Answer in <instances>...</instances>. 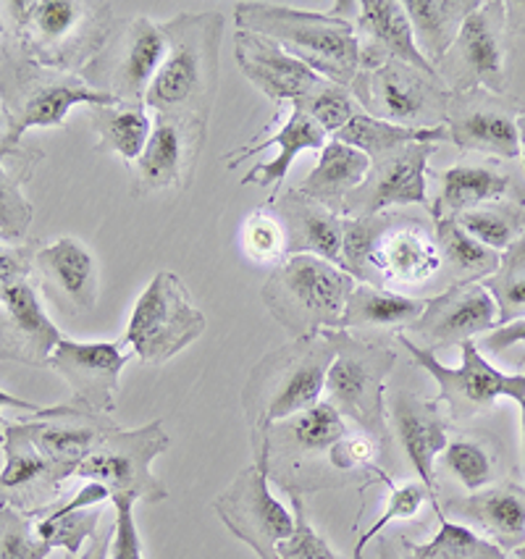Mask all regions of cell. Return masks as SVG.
Listing matches in <instances>:
<instances>
[{"label": "cell", "mask_w": 525, "mask_h": 559, "mask_svg": "<svg viewBox=\"0 0 525 559\" xmlns=\"http://www.w3.org/2000/svg\"><path fill=\"white\" fill-rule=\"evenodd\" d=\"M119 16L103 0H11L0 3V32L48 69L82 74L114 35Z\"/></svg>", "instance_id": "6da1fadb"}, {"label": "cell", "mask_w": 525, "mask_h": 559, "mask_svg": "<svg viewBox=\"0 0 525 559\" xmlns=\"http://www.w3.org/2000/svg\"><path fill=\"white\" fill-rule=\"evenodd\" d=\"M168 50L145 95L153 114L211 123L222 84L224 16L218 11H184L164 22Z\"/></svg>", "instance_id": "7a4b0ae2"}, {"label": "cell", "mask_w": 525, "mask_h": 559, "mask_svg": "<svg viewBox=\"0 0 525 559\" xmlns=\"http://www.w3.org/2000/svg\"><path fill=\"white\" fill-rule=\"evenodd\" d=\"M334 355V331H321L297 336L255 362L242 389L250 450L261 444L265 431L278 420L319 405Z\"/></svg>", "instance_id": "3957f363"}, {"label": "cell", "mask_w": 525, "mask_h": 559, "mask_svg": "<svg viewBox=\"0 0 525 559\" xmlns=\"http://www.w3.org/2000/svg\"><path fill=\"white\" fill-rule=\"evenodd\" d=\"M235 24L282 45L305 67L342 87H349L360 71L358 32L353 16H345V0L334 3L329 14L244 0L235 3Z\"/></svg>", "instance_id": "277c9868"}, {"label": "cell", "mask_w": 525, "mask_h": 559, "mask_svg": "<svg viewBox=\"0 0 525 559\" xmlns=\"http://www.w3.org/2000/svg\"><path fill=\"white\" fill-rule=\"evenodd\" d=\"M347 420L332 402L321 400L305 413L278 420L252 450V465L261 467L287 497H308L353 486L336 471V444L347 437Z\"/></svg>", "instance_id": "5b68a950"}, {"label": "cell", "mask_w": 525, "mask_h": 559, "mask_svg": "<svg viewBox=\"0 0 525 559\" xmlns=\"http://www.w3.org/2000/svg\"><path fill=\"white\" fill-rule=\"evenodd\" d=\"M355 278L339 265L315 255H289L274 265L261 300L291 340L342 329Z\"/></svg>", "instance_id": "8992f818"}, {"label": "cell", "mask_w": 525, "mask_h": 559, "mask_svg": "<svg viewBox=\"0 0 525 559\" xmlns=\"http://www.w3.org/2000/svg\"><path fill=\"white\" fill-rule=\"evenodd\" d=\"M0 95L19 142L29 129H61L69 110L76 106H116L111 97L95 93L80 74L32 61L3 32H0Z\"/></svg>", "instance_id": "52a82bcc"}, {"label": "cell", "mask_w": 525, "mask_h": 559, "mask_svg": "<svg viewBox=\"0 0 525 559\" xmlns=\"http://www.w3.org/2000/svg\"><path fill=\"white\" fill-rule=\"evenodd\" d=\"M336 355L326 373V402L353 420L379 447L389 441L386 381L397 366V353L384 344L366 342L345 329L334 331Z\"/></svg>", "instance_id": "ba28073f"}, {"label": "cell", "mask_w": 525, "mask_h": 559, "mask_svg": "<svg viewBox=\"0 0 525 559\" xmlns=\"http://www.w3.org/2000/svg\"><path fill=\"white\" fill-rule=\"evenodd\" d=\"M205 313L192 302L190 289L171 271L147 282L129 316L124 344L147 366H164L205 334Z\"/></svg>", "instance_id": "9c48e42d"}, {"label": "cell", "mask_w": 525, "mask_h": 559, "mask_svg": "<svg viewBox=\"0 0 525 559\" xmlns=\"http://www.w3.org/2000/svg\"><path fill=\"white\" fill-rule=\"evenodd\" d=\"M166 50L164 22H153L151 16L119 19L114 35L80 76L95 93L111 97L116 106H145Z\"/></svg>", "instance_id": "30bf717a"}, {"label": "cell", "mask_w": 525, "mask_h": 559, "mask_svg": "<svg viewBox=\"0 0 525 559\" xmlns=\"http://www.w3.org/2000/svg\"><path fill=\"white\" fill-rule=\"evenodd\" d=\"M399 347L407 349L413 362L423 368L437 381L439 405L446 407V418L452 424L473 420L491 409L499 400H523L525 396V373H504L486 360L476 342L460 344L463 362L460 368H450L439 360L437 353L420 347L407 334H397Z\"/></svg>", "instance_id": "8fae6325"}, {"label": "cell", "mask_w": 525, "mask_h": 559, "mask_svg": "<svg viewBox=\"0 0 525 559\" xmlns=\"http://www.w3.org/2000/svg\"><path fill=\"white\" fill-rule=\"evenodd\" d=\"M349 93L362 114L410 129L444 127L452 95L439 74H426L402 61L358 71Z\"/></svg>", "instance_id": "7c38bea8"}, {"label": "cell", "mask_w": 525, "mask_h": 559, "mask_svg": "<svg viewBox=\"0 0 525 559\" xmlns=\"http://www.w3.org/2000/svg\"><path fill=\"white\" fill-rule=\"evenodd\" d=\"M171 447L164 420H151L140 428H116L84 463L76 467L82 480L103 484L114 497L158 504L168 499L166 484L153 473V463Z\"/></svg>", "instance_id": "4fadbf2b"}, {"label": "cell", "mask_w": 525, "mask_h": 559, "mask_svg": "<svg viewBox=\"0 0 525 559\" xmlns=\"http://www.w3.org/2000/svg\"><path fill=\"white\" fill-rule=\"evenodd\" d=\"M510 35L502 0L481 3L465 19L457 40L437 63L439 80L450 93L489 90L504 95L510 82Z\"/></svg>", "instance_id": "5bb4252c"}, {"label": "cell", "mask_w": 525, "mask_h": 559, "mask_svg": "<svg viewBox=\"0 0 525 559\" xmlns=\"http://www.w3.org/2000/svg\"><path fill=\"white\" fill-rule=\"evenodd\" d=\"M213 510L231 536L248 544L258 559H278V544L295 531V512L274 497L269 476L255 465L237 473L213 499Z\"/></svg>", "instance_id": "9a60e30c"}, {"label": "cell", "mask_w": 525, "mask_h": 559, "mask_svg": "<svg viewBox=\"0 0 525 559\" xmlns=\"http://www.w3.org/2000/svg\"><path fill=\"white\" fill-rule=\"evenodd\" d=\"M14 424L48 460L63 484L76 476V467L111 437L116 428H121L114 415L95 413L74 400L56 407H40L29 418L14 420Z\"/></svg>", "instance_id": "2e32d148"}, {"label": "cell", "mask_w": 525, "mask_h": 559, "mask_svg": "<svg viewBox=\"0 0 525 559\" xmlns=\"http://www.w3.org/2000/svg\"><path fill=\"white\" fill-rule=\"evenodd\" d=\"M437 153L433 142H410L397 151L371 160V171L342 205L345 218H368L389 213L399 205H423L429 200V160Z\"/></svg>", "instance_id": "e0dca14e"}, {"label": "cell", "mask_w": 525, "mask_h": 559, "mask_svg": "<svg viewBox=\"0 0 525 559\" xmlns=\"http://www.w3.org/2000/svg\"><path fill=\"white\" fill-rule=\"evenodd\" d=\"M205 140L207 123L155 114L151 140L134 164V198H147V194L166 190L184 192L198 171Z\"/></svg>", "instance_id": "ac0fdd59"}, {"label": "cell", "mask_w": 525, "mask_h": 559, "mask_svg": "<svg viewBox=\"0 0 525 559\" xmlns=\"http://www.w3.org/2000/svg\"><path fill=\"white\" fill-rule=\"evenodd\" d=\"M521 103L489 90L452 93L446 106V142L468 153H484L491 158H521V134H517Z\"/></svg>", "instance_id": "d6986e66"}, {"label": "cell", "mask_w": 525, "mask_h": 559, "mask_svg": "<svg viewBox=\"0 0 525 559\" xmlns=\"http://www.w3.org/2000/svg\"><path fill=\"white\" fill-rule=\"evenodd\" d=\"M132 357V353H124V342H76L63 336L50 355L48 368L69 383L74 394L71 400L95 413L114 415L121 370Z\"/></svg>", "instance_id": "ffe728a7"}, {"label": "cell", "mask_w": 525, "mask_h": 559, "mask_svg": "<svg viewBox=\"0 0 525 559\" xmlns=\"http://www.w3.org/2000/svg\"><path fill=\"white\" fill-rule=\"evenodd\" d=\"M497 302L484 282H455L442 295L426 300L423 316L413 323L410 331L423 340L420 347L437 353L489 334L497 329Z\"/></svg>", "instance_id": "44dd1931"}, {"label": "cell", "mask_w": 525, "mask_h": 559, "mask_svg": "<svg viewBox=\"0 0 525 559\" xmlns=\"http://www.w3.org/2000/svg\"><path fill=\"white\" fill-rule=\"evenodd\" d=\"M35 276L58 313L82 318L100 297V265L90 247L74 237L43 242L35 255Z\"/></svg>", "instance_id": "7402d4cb"}, {"label": "cell", "mask_w": 525, "mask_h": 559, "mask_svg": "<svg viewBox=\"0 0 525 559\" xmlns=\"http://www.w3.org/2000/svg\"><path fill=\"white\" fill-rule=\"evenodd\" d=\"M61 340V329L45 313L40 292L32 278L5 289L0 300V362L48 368Z\"/></svg>", "instance_id": "603a6c76"}, {"label": "cell", "mask_w": 525, "mask_h": 559, "mask_svg": "<svg viewBox=\"0 0 525 559\" xmlns=\"http://www.w3.org/2000/svg\"><path fill=\"white\" fill-rule=\"evenodd\" d=\"M442 265L444 258L433 231L420 226L418 221H407L394 213L392 224L379 239L371 263H368L366 284H373V287H386V284L420 287V284L437 278Z\"/></svg>", "instance_id": "cb8c5ba5"}, {"label": "cell", "mask_w": 525, "mask_h": 559, "mask_svg": "<svg viewBox=\"0 0 525 559\" xmlns=\"http://www.w3.org/2000/svg\"><path fill=\"white\" fill-rule=\"evenodd\" d=\"M450 424L452 420L442 413V405L437 400L407 392V389H399L392 396V431L405 457L410 460L413 471L418 473L420 484L429 489L433 510L439 507L437 460L450 444Z\"/></svg>", "instance_id": "d4e9b609"}, {"label": "cell", "mask_w": 525, "mask_h": 559, "mask_svg": "<svg viewBox=\"0 0 525 559\" xmlns=\"http://www.w3.org/2000/svg\"><path fill=\"white\" fill-rule=\"evenodd\" d=\"M5 463L0 471V504L24 512L32 520L53 507L61 493L63 480L50 467L48 460L35 450V444L19 431L14 420L3 424Z\"/></svg>", "instance_id": "484cf974"}, {"label": "cell", "mask_w": 525, "mask_h": 559, "mask_svg": "<svg viewBox=\"0 0 525 559\" xmlns=\"http://www.w3.org/2000/svg\"><path fill=\"white\" fill-rule=\"evenodd\" d=\"M355 11L358 14L353 16V24L360 43V71L379 69L386 61H402L426 74H437L415 45L402 0H355Z\"/></svg>", "instance_id": "4316f807"}, {"label": "cell", "mask_w": 525, "mask_h": 559, "mask_svg": "<svg viewBox=\"0 0 525 559\" xmlns=\"http://www.w3.org/2000/svg\"><path fill=\"white\" fill-rule=\"evenodd\" d=\"M235 58L252 87L269 97L276 108H282L284 103L291 106L302 100L308 90L321 80L313 69L289 56L282 45L255 32H235Z\"/></svg>", "instance_id": "83f0119b"}, {"label": "cell", "mask_w": 525, "mask_h": 559, "mask_svg": "<svg viewBox=\"0 0 525 559\" xmlns=\"http://www.w3.org/2000/svg\"><path fill=\"white\" fill-rule=\"evenodd\" d=\"M269 207L276 213L287 231L289 255H315L342 269V237H345V218L329 211L326 205L305 198L300 190L278 192L269 200Z\"/></svg>", "instance_id": "f1b7e54d"}, {"label": "cell", "mask_w": 525, "mask_h": 559, "mask_svg": "<svg viewBox=\"0 0 525 559\" xmlns=\"http://www.w3.org/2000/svg\"><path fill=\"white\" fill-rule=\"evenodd\" d=\"M329 142V136L315 127L308 116L302 114L297 106H289V116L284 119L282 129L274 136L261 142H250V145L237 147V151L226 153V168H237L242 160L252 158V155H261L263 151H271L276 147V158L263 160V164H255L244 174L242 185H258V187H274V194L269 200H274L278 192H282V185L289 177V168L295 164V158L305 151H323V145Z\"/></svg>", "instance_id": "f546056e"}, {"label": "cell", "mask_w": 525, "mask_h": 559, "mask_svg": "<svg viewBox=\"0 0 525 559\" xmlns=\"http://www.w3.org/2000/svg\"><path fill=\"white\" fill-rule=\"evenodd\" d=\"M446 510L457 523L481 533L502 551H515L525 544V486L502 484L481 489L470 497L452 499Z\"/></svg>", "instance_id": "4dcf8cb0"}, {"label": "cell", "mask_w": 525, "mask_h": 559, "mask_svg": "<svg viewBox=\"0 0 525 559\" xmlns=\"http://www.w3.org/2000/svg\"><path fill=\"white\" fill-rule=\"evenodd\" d=\"M437 177V198L431 203V221L457 218L476 207L499 205V203H521L512 200L517 185L510 174L499 171L491 164H457L446 171L431 174Z\"/></svg>", "instance_id": "1f68e13d"}, {"label": "cell", "mask_w": 525, "mask_h": 559, "mask_svg": "<svg viewBox=\"0 0 525 559\" xmlns=\"http://www.w3.org/2000/svg\"><path fill=\"white\" fill-rule=\"evenodd\" d=\"M371 171V158L355 147L342 145L339 140H329L319 155V164L305 177L300 192L315 203L326 205L329 211L339 213L345 200L366 181Z\"/></svg>", "instance_id": "d6a6232c"}, {"label": "cell", "mask_w": 525, "mask_h": 559, "mask_svg": "<svg viewBox=\"0 0 525 559\" xmlns=\"http://www.w3.org/2000/svg\"><path fill=\"white\" fill-rule=\"evenodd\" d=\"M481 5V0H407L413 37L426 61L437 69L452 43L457 40L465 19Z\"/></svg>", "instance_id": "836d02e7"}, {"label": "cell", "mask_w": 525, "mask_h": 559, "mask_svg": "<svg viewBox=\"0 0 525 559\" xmlns=\"http://www.w3.org/2000/svg\"><path fill=\"white\" fill-rule=\"evenodd\" d=\"M87 110L97 140L95 151L116 155L127 166L138 164L153 132L151 110L145 106H93Z\"/></svg>", "instance_id": "e575fe53"}, {"label": "cell", "mask_w": 525, "mask_h": 559, "mask_svg": "<svg viewBox=\"0 0 525 559\" xmlns=\"http://www.w3.org/2000/svg\"><path fill=\"white\" fill-rule=\"evenodd\" d=\"M426 310V300L399 295V292L373 287V284H355L349 295L342 329H410Z\"/></svg>", "instance_id": "d590c367"}, {"label": "cell", "mask_w": 525, "mask_h": 559, "mask_svg": "<svg viewBox=\"0 0 525 559\" xmlns=\"http://www.w3.org/2000/svg\"><path fill=\"white\" fill-rule=\"evenodd\" d=\"M334 140H339L342 145L355 147V151H360L362 155H368V158L375 160L381 158V155L397 151V147L410 145V142H433V145H439V142L446 140V129L444 127H437V129L399 127V123L373 119V116L362 114L360 110V114L355 116V119L349 121L347 127L334 136Z\"/></svg>", "instance_id": "8d00e7d4"}, {"label": "cell", "mask_w": 525, "mask_h": 559, "mask_svg": "<svg viewBox=\"0 0 525 559\" xmlns=\"http://www.w3.org/2000/svg\"><path fill=\"white\" fill-rule=\"evenodd\" d=\"M43 160L40 151H22L16 155V166L9 168L5 160L0 164V239L3 242H22L27 237L35 207L24 194V181Z\"/></svg>", "instance_id": "74e56055"}, {"label": "cell", "mask_w": 525, "mask_h": 559, "mask_svg": "<svg viewBox=\"0 0 525 559\" xmlns=\"http://www.w3.org/2000/svg\"><path fill=\"white\" fill-rule=\"evenodd\" d=\"M433 237H437L442 258L455 271V282H486L499 269V252L473 239L457 218L433 221Z\"/></svg>", "instance_id": "f35d334b"}, {"label": "cell", "mask_w": 525, "mask_h": 559, "mask_svg": "<svg viewBox=\"0 0 525 559\" xmlns=\"http://www.w3.org/2000/svg\"><path fill=\"white\" fill-rule=\"evenodd\" d=\"M433 512L439 518V531L433 533L429 542L415 544L410 538H405L413 559H508V555L497 544H491L489 538H484L481 533L446 518L442 504Z\"/></svg>", "instance_id": "ab89813d"}, {"label": "cell", "mask_w": 525, "mask_h": 559, "mask_svg": "<svg viewBox=\"0 0 525 559\" xmlns=\"http://www.w3.org/2000/svg\"><path fill=\"white\" fill-rule=\"evenodd\" d=\"M484 287L497 302V326L525 318V234L502 252L499 269L486 278Z\"/></svg>", "instance_id": "60d3db41"}, {"label": "cell", "mask_w": 525, "mask_h": 559, "mask_svg": "<svg viewBox=\"0 0 525 559\" xmlns=\"http://www.w3.org/2000/svg\"><path fill=\"white\" fill-rule=\"evenodd\" d=\"M525 203H499L476 207V211L457 216V224L470 234L473 239L502 255L508 247L521 237L525 229Z\"/></svg>", "instance_id": "b9f144b4"}, {"label": "cell", "mask_w": 525, "mask_h": 559, "mask_svg": "<svg viewBox=\"0 0 525 559\" xmlns=\"http://www.w3.org/2000/svg\"><path fill=\"white\" fill-rule=\"evenodd\" d=\"M375 484L386 486L389 499H386L384 510H381V515L373 520V525H368V531H362L358 542H355L353 559H366L368 544H371L373 538H379L381 533H384L389 525L394 523V520H413L420 510H423L426 502H431V507H433L431 493L423 484L394 486V480H392V476H386V471L375 473Z\"/></svg>", "instance_id": "7bdbcfd3"}, {"label": "cell", "mask_w": 525, "mask_h": 559, "mask_svg": "<svg viewBox=\"0 0 525 559\" xmlns=\"http://www.w3.org/2000/svg\"><path fill=\"white\" fill-rule=\"evenodd\" d=\"M291 106L300 108L326 136L339 134L342 129L360 114V106L355 103L349 87L323 80V76L308 90V95H305L302 100L291 103Z\"/></svg>", "instance_id": "ee69618b"}, {"label": "cell", "mask_w": 525, "mask_h": 559, "mask_svg": "<svg viewBox=\"0 0 525 559\" xmlns=\"http://www.w3.org/2000/svg\"><path fill=\"white\" fill-rule=\"evenodd\" d=\"M394 213H381V216L368 218H345V237H342V271L358 284H366L368 263H371L375 245L384 237V231L392 224Z\"/></svg>", "instance_id": "f6af8a7d"}, {"label": "cell", "mask_w": 525, "mask_h": 559, "mask_svg": "<svg viewBox=\"0 0 525 559\" xmlns=\"http://www.w3.org/2000/svg\"><path fill=\"white\" fill-rule=\"evenodd\" d=\"M446 471L455 473V478L470 493L486 489L494 480L497 457L491 454L489 447L478 439H450L444 452L439 454Z\"/></svg>", "instance_id": "bcb514c9"}, {"label": "cell", "mask_w": 525, "mask_h": 559, "mask_svg": "<svg viewBox=\"0 0 525 559\" xmlns=\"http://www.w3.org/2000/svg\"><path fill=\"white\" fill-rule=\"evenodd\" d=\"M103 504L90 510H76L69 515L35 518V533L53 549H63L69 557H80L84 542H93L100 528Z\"/></svg>", "instance_id": "7dc6e473"}, {"label": "cell", "mask_w": 525, "mask_h": 559, "mask_svg": "<svg viewBox=\"0 0 525 559\" xmlns=\"http://www.w3.org/2000/svg\"><path fill=\"white\" fill-rule=\"evenodd\" d=\"M242 250L258 265H278L287 258V231L269 205L258 207L244 218Z\"/></svg>", "instance_id": "c3c4849f"}, {"label": "cell", "mask_w": 525, "mask_h": 559, "mask_svg": "<svg viewBox=\"0 0 525 559\" xmlns=\"http://www.w3.org/2000/svg\"><path fill=\"white\" fill-rule=\"evenodd\" d=\"M53 546L35 533V520L0 504V559H48Z\"/></svg>", "instance_id": "681fc988"}, {"label": "cell", "mask_w": 525, "mask_h": 559, "mask_svg": "<svg viewBox=\"0 0 525 559\" xmlns=\"http://www.w3.org/2000/svg\"><path fill=\"white\" fill-rule=\"evenodd\" d=\"M291 512H295V531L284 544H278V559H342L332 549V544L315 531L310 523L308 510H305V499L291 493Z\"/></svg>", "instance_id": "f907efd6"}, {"label": "cell", "mask_w": 525, "mask_h": 559, "mask_svg": "<svg viewBox=\"0 0 525 559\" xmlns=\"http://www.w3.org/2000/svg\"><path fill=\"white\" fill-rule=\"evenodd\" d=\"M114 536L111 549H108V559H145L142 557V538L138 520H134V499L129 497H114Z\"/></svg>", "instance_id": "816d5d0a"}, {"label": "cell", "mask_w": 525, "mask_h": 559, "mask_svg": "<svg viewBox=\"0 0 525 559\" xmlns=\"http://www.w3.org/2000/svg\"><path fill=\"white\" fill-rule=\"evenodd\" d=\"M40 245L43 242H0V300H3L5 289L32 278V273H35V255L40 250Z\"/></svg>", "instance_id": "f5cc1de1"}, {"label": "cell", "mask_w": 525, "mask_h": 559, "mask_svg": "<svg viewBox=\"0 0 525 559\" xmlns=\"http://www.w3.org/2000/svg\"><path fill=\"white\" fill-rule=\"evenodd\" d=\"M515 344H525V318H517V321L491 329L489 334L481 336V347L478 349H486L491 355H502L515 347Z\"/></svg>", "instance_id": "db71d44e"}, {"label": "cell", "mask_w": 525, "mask_h": 559, "mask_svg": "<svg viewBox=\"0 0 525 559\" xmlns=\"http://www.w3.org/2000/svg\"><path fill=\"white\" fill-rule=\"evenodd\" d=\"M22 151V142L14 136V127H11V116L9 110H5V103H3V95H0V164L9 158H14V155Z\"/></svg>", "instance_id": "11a10c76"}, {"label": "cell", "mask_w": 525, "mask_h": 559, "mask_svg": "<svg viewBox=\"0 0 525 559\" xmlns=\"http://www.w3.org/2000/svg\"><path fill=\"white\" fill-rule=\"evenodd\" d=\"M111 536H114V525L106 533H97L82 557H69L67 555V559H108V549H111Z\"/></svg>", "instance_id": "9f6ffc18"}, {"label": "cell", "mask_w": 525, "mask_h": 559, "mask_svg": "<svg viewBox=\"0 0 525 559\" xmlns=\"http://www.w3.org/2000/svg\"><path fill=\"white\" fill-rule=\"evenodd\" d=\"M504 14H508V27L512 35H525V0L504 3Z\"/></svg>", "instance_id": "6f0895ef"}, {"label": "cell", "mask_w": 525, "mask_h": 559, "mask_svg": "<svg viewBox=\"0 0 525 559\" xmlns=\"http://www.w3.org/2000/svg\"><path fill=\"white\" fill-rule=\"evenodd\" d=\"M379 551H381V559H413L410 551H407L405 536H394L392 542H389V536H384Z\"/></svg>", "instance_id": "680465c9"}, {"label": "cell", "mask_w": 525, "mask_h": 559, "mask_svg": "<svg viewBox=\"0 0 525 559\" xmlns=\"http://www.w3.org/2000/svg\"><path fill=\"white\" fill-rule=\"evenodd\" d=\"M3 407H14V409H24V413H37L40 405H35V402H27V400H19L11 392H3L0 389V409ZM0 447H3V420H0Z\"/></svg>", "instance_id": "91938a15"}, {"label": "cell", "mask_w": 525, "mask_h": 559, "mask_svg": "<svg viewBox=\"0 0 525 559\" xmlns=\"http://www.w3.org/2000/svg\"><path fill=\"white\" fill-rule=\"evenodd\" d=\"M517 134H521V158L525 166V103H521V116H517Z\"/></svg>", "instance_id": "94428289"}, {"label": "cell", "mask_w": 525, "mask_h": 559, "mask_svg": "<svg viewBox=\"0 0 525 559\" xmlns=\"http://www.w3.org/2000/svg\"><path fill=\"white\" fill-rule=\"evenodd\" d=\"M517 407H521V433H523V463H525V396L517 400Z\"/></svg>", "instance_id": "6125c7cd"}, {"label": "cell", "mask_w": 525, "mask_h": 559, "mask_svg": "<svg viewBox=\"0 0 525 559\" xmlns=\"http://www.w3.org/2000/svg\"><path fill=\"white\" fill-rule=\"evenodd\" d=\"M515 559H525V544L521 546V549H515Z\"/></svg>", "instance_id": "be15d7a7"}]
</instances>
